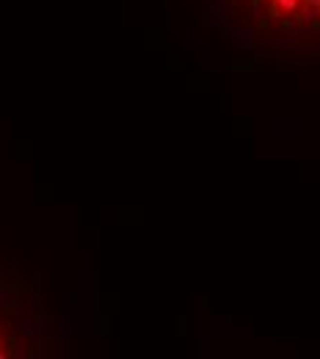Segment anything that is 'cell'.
<instances>
[{
  "label": "cell",
  "mask_w": 320,
  "mask_h": 359,
  "mask_svg": "<svg viewBox=\"0 0 320 359\" xmlns=\"http://www.w3.org/2000/svg\"><path fill=\"white\" fill-rule=\"evenodd\" d=\"M64 321L34 271L0 257V359L58 357Z\"/></svg>",
  "instance_id": "cell-1"
},
{
  "label": "cell",
  "mask_w": 320,
  "mask_h": 359,
  "mask_svg": "<svg viewBox=\"0 0 320 359\" xmlns=\"http://www.w3.org/2000/svg\"><path fill=\"white\" fill-rule=\"evenodd\" d=\"M221 17L251 44L320 47V0H218Z\"/></svg>",
  "instance_id": "cell-2"
}]
</instances>
